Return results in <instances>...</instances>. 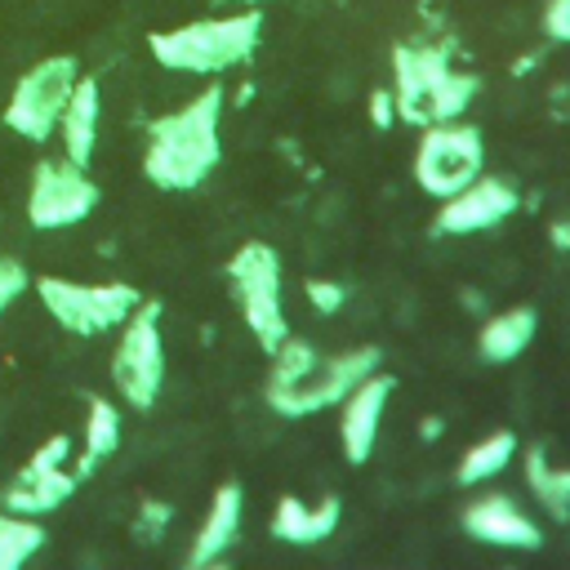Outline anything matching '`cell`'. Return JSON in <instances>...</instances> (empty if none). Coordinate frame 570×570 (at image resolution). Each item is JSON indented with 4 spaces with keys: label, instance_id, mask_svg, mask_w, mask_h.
<instances>
[{
    "label": "cell",
    "instance_id": "1",
    "mask_svg": "<svg viewBox=\"0 0 570 570\" xmlns=\"http://www.w3.org/2000/svg\"><path fill=\"white\" fill-rule=\"evenodd\" d=\"M223 85H205L183 107L147 125L142 178L160 191H196L223 160Z\"/></svg>",
    "mask_w": 570,
    "mask_h": 570
},
{
    "label": "cell",
    "instance_id": "2",
    "mask_svg": "<svg viewBox=\"0 0 570 570\" xmlns=\"http://www.w3.org/2000/svg\"><path fill=\"white\" fill-rule=\"evenodd\" d=\"M379 361H383V352L374 343L321 356L312 343L285 338L272 352V374H267L263 396L281 419H307V414L338 405L365 374L379 370Z\"/></svg>",
    "mask_w": 570,
    "mask_h": 570
},
{
    "label": "cell",
    "instance_id": "3",
    "mask_svg": "<svg viewBox=\"0 0 570 570\" xmlns=\"http://www.w3.org/2000/svg\"><path fill=\"white\" fill-rule=\"evenodd\" d=\"M263 40V13L258 4H245L240 13L223 18H196L183 27H165L147 36V53L165 71L183 76H223L232 67H245Z\"/></svg>",
    "mask_w": 570,
    "mask_h": 570
},
{
    "label": "cell",
    "instance_id": "4",
    "mask_svg": "<svg viewBox=\"0 0 570 570\" xmlns=\"http://www.w3.org/2000/svg\"><path fill=\"white\" fill-rule=\"evenodd\" d=\"M481 80L454 67L450 45H396L392 49V98L405 125L459 120L476 98Z\"/></svg>",
    "mask_w": 570,
    "mask_h": 570
},
{
    "label": "cell",
    "instance_id": "5",
    "mask_svg": "<svg viewBox=\"0 0 570 570\" xmlns=\"http://www.w3.org/2000/svg\"><path fill=\"white\" fill-rule=\"evenodd\" d=\"M31 289L40 307L53 316L58 330L76 338H98L120 330V321L142 303L138 285L125 281H71V276H31Z\"/></svg>",
    "mask_w": 570,
    "mask_h": 570
},
{
    "label": "cell",
    "instance_id": "6",
    "mask_svg": "<svg viewBox=\"0 0 570 570\" xmlns=\"http://www.w3.org/2000/svg\"><path fill=\"white\" fill-rule=\"evenodd\" d=\"M227 281H232V298L240 307L249 338L272 356L289 338L285 294H281V254L267 240H245L227 258Z\"/></svg>",
    "mask_w": 570,
    "mask_h": 570
},
{
    "label": "cell",
    "instance_id": "7",
    "mask_svg": "<svg viewBox=\"0 0 570 570\" xmlns=\"http://www.w3.org/2000/svg\"><path fill=\"white\" fill-rule=\"evenodd\" d=\"M111 387L129 410H151L165 387V338H160V303L142 298L116 334L111 347Z\"/></svg>",
    "mask_w": 570,
    "mask_h": 570
},
{
    "label": "cell",
    "instance_id": "8",
    "mask_svg": "<svg viewBox=\"0 0 570 570\" xmlns=\"http://www.w3.org/2000/svg\"><path fill=\"white\" fill-rule=\"evenodd\" d=\"M76 80H80V62L71 53H49V58L31 62L18 76V85L9 89L4 111H0V125L9 134L27 138V142H49Z\"/></svg>",
    "mask_w": 570,
    "mask_h": 570
},
{
    "label": "cell",
    "instance_id": "9",
    "mask_svg": "<svg viewBox=\"0 0 570 570\" xmlns=\"http://www.w3.org/2000/svg\"><path fill=\"white\" fill-rule=\"evenodd\" d=\"M481 169H485V142L476 125H468L463 116L423 125V138L414 147V183L423 196L445 200L459 187H468Z\"/></svg>",
    "mask_w": 570,
    "mask_h": 570
},
{
    "label": "cell",
    "instance_id": "10",
    "mask_svg": "<svg viewBox=\"0 0 570 570\" xmlns=\"http://www.w3.org/2000/svg\"><path fill=\"white\" fill-rule=\"evenodd\" d=\"M102 191L89 178V165H76L67 156H45L31 169V187H27V223L36 232H62L85 223L98 209Z\"/></svg>",
    "mask_w": 570,
    "mask_h": 570
},
{
    "label": "cell",
    "instance_id": "11",
    "mask_svg": "<svg viewBox=\"0 0 570 570\" xmlns=\"http://www.w3.org/2000/svg\"><path fill=\"white\" fill-rule=\"evenodd\" d=\"M85 472L71 468V436L53 432L49 441H40L31 450V459L18 468V476L0 490V508L22 512V517H45L53 508H62L76 490H80Z\"/></svg>",
    "mask_w": 570,
    "mask_h": 570
},
{
    "label": "cell",
    "instance_id": "12",
    "mask_svg": "<svg viewBox=\"0 0 570 570\" xmlns=\"http://www.w3.org/2000/svg\"><path fill=\"white\" fill-rule=\"evenodd\" d=\"M517 209H521V191H517L508 178H485V174H476L468 187H459L454 196L441 200L432 227H436L441 236H476V232H490V227L508 223Z\"/></svg>",
    "mask_w": 570,
    "mask_h": 570
},
{
    "label": "cell",
    "instance_id": "13",
    "mask_svg": "<svg viewBox=\"0 0 570 570\" xmlns=\"http://www.w3.org/2000/svg\"><path fill=\"white\" fill-rule=\"evenodd\" d=\"M396 392V379L374 370L365 374L338 405H343V419H338V441H343V459L347 463H370L374 445H379V423H383V410Z\"/></svg>",
    "mask_w": 570,
    "mask_h": 570
},
{
    "label": "cell",
    "instance_id": "14",
    "mask_svg": "<svg viewBox=\"0 0 570 570\" xmlns=\"http://www.w3.org/2000/svg\"><path fill=\"white\" fill-rule=\"evenodd\" d=\"M463 530H468L476 543L512 548V552H534V548L543 543L534 517H525L512 494H476V499L463 508Z\"/></svg>",
    "mask_w": 570,
    "mask_h": 570
},
{
    "label": "cell",
    "instance_id": "15",
    "mask_svg": "<svg viewBox=\"0 0 570 570\" xmlns=\"http://www.w3.org/2000/svg\"><path fill=\"white\" fill-rule=\"evenodd\" d=\"M240 512H245L240 485H236V481H223V485L214 490L209 508H205V521H200L196 534H191V548H187V566H191V570L223 561V552H227V548L236 543V534H240Z\"/></svg>",
    "mask_w": 570,
    "mask_h": 570
},
{
    "label": "cell",
    "instance_id": "16",
    "mask_svg": "<svg viewBox=\"0 0 570 570\" xmlns=\"http://www.w3.org/2000/svg\"><path fill=\"white\" fill-rule=\"evenodd\" d=\"M98 120H102V85L98 76H85L71 85V98L58 116V138H62V156L76 160V165H89L94 160V147H98Z\"/></svg>",
    "mask_w": 570,
    "mask_h": 570
},
{
    "label": "cell",
    "instance_id": "17",
    "mask_svg": "<svg viewBox=\"0 0 570 570\" xmlns=\"http://www.w3.org/2000/svg\"><path fill=\"white\" fill-rule=\"evenodd\" d=\"M338 517H343L338 494H325L321 503H303L298 494H281L276 508H272V525L267 530L281 543L307 548V543H325L338 530Z\"/></svg>",
    "mask_w": 570,
    "mask_h": 570
},
{
    "label": "cell",
    "instance_id": "18",
    "mask_svg": "<svg viewBox=\"0 0 570 570\" xmlns=\"http://www.w3.org/2000/svg\"><path fill=\"white\" fill-rule=\"evenodd\" d=\"M534 334H539V312L525 307V303H517V307L494 312V316L481 325L476 352H481L485 365H508V361H517V356L534 343Z\"/></svg>",
    "mask_w": 570,
    "mask_h": 570
},
{
    "label": "cell",
    "instance_id": "19",
    "mask_svg": "<svg viewBox=\"0 0 570 570\" xmlns=\"http://www.w3.org/2000/svg\"><path fill=\"white\" fill-rule=\"evenodd\" d=\"M521 468H525V485L534 490L539 508L552 521H570V468L566 463H552L543 445H530L525 459H521Z\"/></svg>",
    "mask_w": 570,
    "mask_h": 570
},
{
    "label": "cell",
    "instance_id": "20",
    "mask_svg": "<svg viewBox=\"0 0 570 570\" xmlns=\"http://www.w3.org/2000/svg\"><path fill=\"white\" fill-rule=\"evenodd\" d=\"M116 445H120V410H116V401L89 396L85 401V432H80V459H76V468L89 476L102 459L116 454Z\"/></svg>",
    "mask_w": 570,
    "mask_h": 570
},
{
    "label": "cell",
    "instance_id": "21",
    "mask_svg": "<svg viewBox=\"0 0 570 570\" xmlns=\"http://www.w3.org/2000/svg\"><path fill=\"white\" fill-rule=\"evenodd\" d=\"M512 459H517V436H512L508 428H499V432H490V436H481L476 445L463 450L454 476H459V485H481V481L499 476Z\"/></svg>",
    "mask_w": 570,
    "mask_h": 570
},
{
    "label": "cell",
    "instance_id": "22",
    "mask_svg": "<svg viewBox=\"0 0 570 570\" xmlns=\"http://www.w3.org/2000/svg\"><path fill=\"white\" fill-rule=\"evenodd\" d=\"M45 525L40 517H22V512H9L0 508V570H18L27 566L40 548H45Z\"/></svg>",
    "mask_w": 570,
    "mask_h": 570
},
{
    "label": "cell",
    "instance_id": "23",
    "mask_svg": "<svg viewBox=\"0 0 570 570\" xmlns=\"http://www.w3.org/2000/svg\"><path fill=\"white\" fill-rule=\"evenodd\" d=\"M169 517H174L169 503H160V499H142V508H138V517H134V534H138L142 543H156L160 530L169 525Z\"/></svg>",
    "mask_w": 570,
    "mask_h": 570
},
{
    "label": "cell",
    "instance_id": "24",
    "mask_svg": "<svg viewBox=\"0 0 570 570\" xmlns=\"http://www.w3.org/2000/svg\"><path fill=\"white\" fill-rule=\"evenodd\" d=\"M31 289V272L13 258V254H0V312L18 298V294H27Z\"/></svg>",
    "mask_w": 570,
    "mask_h": 570
},
{
    "label": "cell",
    "instance_id": "25",
    "mask_svg": "<svg viewBox=\"0 0 570 570\" xmlns=\"http://www.w3.org/2000/svg\"><path fill=\"white\" fill-rule=\"evenodd\" d=\"M303 289H307V303H312L321 316H330V312H338V307L347 303V289H343L338 281H321V276H312Z\"/></svg>",
    "mask_w": 570,
    "mask_h": 570
},
{
    "label": "cell",
    "instance_id": "26",
    "mask_svg": "<svg viewBox=\"0 0 570 570\" xmlns=\"http://www.w3.org/2000/svg\"><path fill=\"white\" fill-rule=\"evenodd\" d=\"M543 31H548V40L570 45V0H548V9H543Z\"/></svg>",
    "mask_w": 570,
    "mask_h": 570
},
{
    "label": "cell",
    "instance_id": "27",
    "mask_svg": "<svg viewBox=\"0 0 570 570\" xmlns=\"http://www.w3.org/2000/svg\"><path fill=\"white\" fill-rule=\"evenodd\" d=\"M370 120H374V129H392V120H396V98H392V89H374V94H370Z\"/></svg>",
    "mask_w": 570,
    "mask_h": 570
},
{
    "label": "cell",
    "instance_id": "28",
    "mask_svg": "<svg viewBox=\"0 0 570 570\" xmlns=\"http://www.w3.org/2000/svg\"><path fill=\"white\" fill-rule=\"evenodd\" d=\"M548 240L561 249V254H570V218H561V223H552L548 227Z\"/></svg>",
    "mask_w": 570,
    "mask_h": 570
},
{
    "label": "cell",
    "instance_id": "29",
    "mask_svg": "<svg viewBox=\"0 0 570 570\" xmlns=\"http://www.w3.org/2000/svg\"><path fill=\"white\" fill-rule=\"evenodd\" d=\"M236 4H267V0H236Z\"/></svg>",
    "mask_w": 570,
    "mask_h": 570
}]
</instances>
